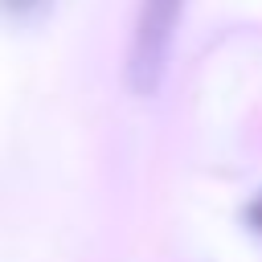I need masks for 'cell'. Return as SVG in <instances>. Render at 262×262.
<instances>
[{
    "label": "cell",
    "instance_id": "7a4b0ae2",
    "mask_svg": "<svg viewBox=\"0 0 262 262\" xmlns=\"http://www.w3.org/2000/svg\"><path fill=\"white\" fill-rule=\"evenodd\" d=\"M8 12H16V16H25V12H33V8H41V0H0Z\"/></svg>",
    "mask_w": 262,
    "mask_h": 262
},
{
    "label": "cell",
    "instance_id": "6da1fadb",
    "mask_svg": "<svg viewBox=\"0 0 262 262\" xmlns=\"http://www.w3.org/2000/svg\"><path fill=\"white\" fill-rule=\"evenodd\" d=\"M184 16V0H139L131 45H127V86L135 94H156L176 45V29Z\"/></svg>",
    "mask_w": 262,
    "mask_h": 262
},
{
    "label": "cell",
    "instance_id": "3957f363",
    "mask_svg": "<svg viewBox=\"0 0 262 262\" xmlns=\"http://www.w3.org/2000/svg\"><path fill=\"white\" fill-rule=\"evenodd\" d=\"M246 217H250V225H254V229H262V196L250 205V213H246Z\"/></svg>",
    "mask_w": 262,
    "mask_h": 262
}]
</instances>
